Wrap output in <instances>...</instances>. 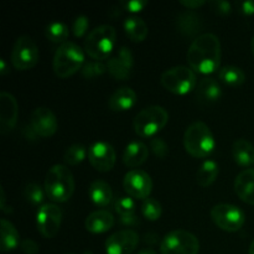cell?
Instances as JSON below:
<instances>
[{"mask_svg":"<svg viewBox=\"0 0 254 254\" xmlns=\"http://www.w3.org/2000/svg\"><path fill=\"white\" fill-rule=\"evenodd\" d=\"M139 243V235L133 230H121L106 241L107 254H131Z\"/></svg>","mask_w":254,"mask_h":254,"instance_id":"obj_16","label":"cell"},{"mask_svg":"<svg viewBox=\"0 0 254 254\" xmlns=\"http://www.w3.org/2000/svg\"><path fill=\"white\" fill-rule=\"evenodd\" d=\"M146 5H148L146 0H126V1L121 2V6H123L124 10H128L131 12L141 11Z\"/></svg>","mask_w":254,"mask_h":254,"instance_id":"obj_38","label":"cell"},{"mask_svg":"<svg viewBox=\"0 0 254 254\" xmlns=\"http://www.w3.org/2000/svg\"><path fill=\"white\" fill-rule=\"evenodd\" d=\"M19 117V104L9 92L0 93V133L7 134L15 128Z\"/></svg>","mask_w":254,"mask_h":254,"instance_id":"obj_17","label":"cell"},{"mask_svg":"<svg viewBox=\"0 0 254 254\" xmlns=\"http://www.w3.org/2000/svg\"><path fill=\"white\" fill-rule=\"evenodd\" d=\"M250 254H254V240L252 241V243H251L250 246Z\"/></svg>","mask_w":254,"mask_h":254,"instance_id":"obj_46","label":"cell"},{"mask_svg":"<svg viewBox=\"0 0 254 254\" xmlns=\"http://www.w3.org/2000/svg\"><path fill=\"white\" fill-rule=\"evenodd\" d=\"M62 222V211L55 203H45L40 206L36 215V225L39 232L45 238H52L57 235Z\"/></svg>","mask_w":254,"mask_h":254,"instance_id":"obj_11","label":"cell"},{"mask_svg":"<svg viewBox=\"0 0 254 254\" xmlns=\"http://www.w3.org/2000/svg\"><path fill=\"white\" fill-rule=\"evenodd\" d=\"M134 59L130 49L121 46L107 61V69L112 77L119 81H126L131 76Z\"/></svg>","mask_w":254,"mask_h":254,"instance_id":"obj_13","label":"cell"},{"mask_svg":"<svg viewBox=\"0 0 254 254\" xmlns=\"http://www.w3.org/2000/svg\"><path fill=\"white\" fill-rule=\"evenodd\" d=\"M39 49L34 40L30 36H20L15 41L11 50V64L12 66L20 71L30 69L39 61Z\"/></svg>","mask_w":254,"mask_h":254,"instance_id":"obj_10","label":"cell"},{"mask_svg":"<svg viewBox=\"0 0 254 254\" xmlns=\"http://www.w3.org/2000/svg\"><path fill=\"white\" fill-rule=\"evenodd\" d=\"M169 113L161 106H149L141 109L133 121L135 133L141 138L156 135L168 124Z\"/></svg>","mask_w":254,"mask_h":254,"instance_id":"obj_6","label":"cell"},{"mask_svg":"<svg viewBox=\"0 0 254 254\" xmlns=\"http://www.w3.org/2000/svg\"><path fill=\"white\" fill-rule=\"evenodd\" d=\"M68 254H74V253H68Z\"/></svg>","mask_w":254,"mask_h":254,"instance_id":"obj_48","label":"cell"},{"mask_svg":"<svg viewBox=\"0 0 254 254\" xmlns=\"http://www.w3.org/2000/svg\"><path fill=\"white\" fill-rule=\"evenodd\" d=\"M45 193L46 192H44L41 186H39L35 183H30L25 186L24 196L32 205H40V203H42V201L45 198Z\"/></svg>","mask_w":254,"mask_h":254,"instance_id":"obj_35","label":"cell"},{"mask_svg":"<svg viewBox=\"0 0 254 254\" xmlns=\"http://www.w3.org/2000/svg\"><path fill=\"white\" fill-rule=\"evenodd\" d=\"M68 27L66 24L61 21H52L50 22L46 26L45 30V35H46L47 39L52 42H56V44H64L66 42L67 37H68Z\"/></svg>","mask_w":254,"mask_h":254,"instance_id":"obj_31","label":"cell"},{"mask_svg":"<svg viewBox=\"0 0 254 254\" xmlns=\"http://www.w3.org/2000/svg\"><path fill=\"white\" fill-rule=\"evenodd\" d=\"M232 155L238 165H252L254 164V146L246 139H237L232 145Z\"/></svg>","mask_w":254,"mask_h":254,"instance_id":"obj_27","label":"cell"},{"mask_svg":"<svg viewBox=\"0 0 254 254\" xmlns=\"http://www.w3.org/2000/svg\"><path fill=\"white\" fill-rule=\"evenodd\" d=\"M149 149L143 141L133 140L126 146L123 153V163L128 168H138L146 161Z\"/></svg>","mask_w":254,"mask_h":254,"instance_id":"obj_22","label":"cell"},{"mask_svg":"<svg viewBox=\"0 0 254 254\" xmlns=\"http://www.w3.org/2000/svg\"><path fill=\"white\" fill-rule=\"evenodd\" d=\"M116 211L121 216L122 222L129 223V225L136 222L135 202L131 197H126V196L119 197L116 201Z\"/></svg>","mask_w":254,"mask_h":254,"instance_id":"obj_30","label":"cell"},{"mask_svg":"<svg viewBox=\"0 0 254 254\" xmlns=\"http://www.w3.org/2000/svg\"><path fill=\"white\" fill-rule=\"evenodd\" d=\"M117 31L112 25H101L92 30L84 40V51L94 61L108 60L113 55Z\"/></svg>","mask_w":254,"mask_h":254,"instance_id":"obj_4","label":"cell"},{"mask_svg":"<svg viewBox=\"0 0 254 254\" xmlns=\"http://www.w3.org/2000/svg\"><path fill=\"white\" fill-rule=\"evenodd\" d=\"M138 254H158L153 248H144V250L139 251Z\"/></svg>","mask_w":254,"mask_h":254,"instance_id":"obj_45","label":"cell"},{"mask_svg":"<svg viewBox=\"0 0 254 254\" xmlns=\"http://www.w3.org/2000/svg\"><path fill=\"white\" fill-rule=\"evenodd\" d=\"M211 6L220 15H228L232 11L231 4L228 1H225V0H216V1H212L211 2Z\"/></svg>","mask_w":254,"mask_h":254,"instance_id":"obj_39","label":"cell"},{"mask_svg":"<svg viewBox=\"0 0 254 254\" xmlns=\"http://www.w3.org/2000/svg\"><path fill=\"white\" fill-rule=\"evenodd\" d=\"M176 26H178L179 32L184 36L193 37L200 36V31L203 27L202 19L200 15L192 11L181 12L176 19Z\"/></svg>","mask_w":254,"mask_h":254,"instance_id":"obj_20","label":"cell"},{"mask_svg":"<svg viewBox=\"0 0 254 254\" xmlns=\"http://www.w3.org/2000/svg\"><path fill=\"white\" fill-rule=\"evenodd\" d=\"M161 205L158 200L153 197H148L141 203V213L149 221H156L161 216Z\"/></svg>","mask_w":254,"mask_h":254,"instance_id":"obj_33","label":"cell"},{"mask_svg":"<svg viewBox=\"0 0 254 254\" xmlns=\"http://www.w3.org/2000/svg\"><path fill=\"white\" fill-rule=\"evenodd\" d=\"M188 62L192 71L213 73L221 64V42L215 34L205 32L195 37L188 50Z\"/></svg>","mask_w":254,"mask_h":254,"instance_id":"obj_1","label":"cell"},{"mask_svg":"<svg viewBox=\"0 0 254 254\" xmlns=\"http://www.w3.org/2000/svg\"><path fill=\"white\" fill-rule=\"evenodd\" d=\"M88 195L94 205L104 207V206L111 203L112 198H113V191H112L109 184H107L106 181L94 180L89 185Z\"/></svg>","mask_w":254,"mask_h":254,"instance_id":"obj_25","label":"cell"},{"mask_svg":"<svg viewBox=\"0 0 254 254\" xmlns=\"http://www.w3.org/2000/svg\"><path fill=\"white\" fill-rule=\"evenodd\" d=\"M235 191L238 197L248 205H254V169H245L235 180Z\"/></svg>","mask_w":254,"mask_h":254,"instance_id":"obj_19","label":"cell"},{"mask_svg":"<svg viewBox=\"0 0 254 254\" xmlns=\"http://www.w3.org/2000/svg\"><path fill=\"white\" fill-rule=\"evenodd\" d=\"M124 31L131 41L141 42L148 36L149 29L146 22L141 17L133 15V16L127 17L124 21Z\"/></svg>","mask_w":254,"mask_h":254,"instance_id":"obj_26","label":"cell"},{"mask_svg":"<svg viewBox=\"0 0 254 254\" xmlns=\"http://www.w3.org/2000/svg\"><path fill=\"white\" fill-rule=\"evenodd\" d=\"M89 26V20L86 15H79L74 19L73 24H72V32L76 37L83 36L87 32Z\"/></svg>","mask_w":254,"mask_h":254,"instance_id":"obj_36","label":"cell"},{"mask_svg":"<svg viewBox=\"0 0 254 254\" xmlns=\"http://www.w3.org/2000/svg\"><path fill=\"white\" fill-rule=\"evenodd\" d=\"M106 71H108L107 64H104L102 61H89L84 62L83 67L81 69V73L84 78L92 79L102 76L103 73H106Z\"/></svg>","mask_w":254,"mask_h":254,"instance_id":"obj_34","label":"cell"},{"mask_svg":"<svg viewBox=\"0 0 254 254\" xmlns=\"http://www.w3.org/2000/svg\"><path fill=\"white\" fill-rule=\"evenodd\" d=\"M5 202H6V197H5L4 188H0V208H1L2 212L10 213V212H11V211L7 210V207H6V205H5Z\"/></svg>","mask_w":254,"mask_h":254,"instance_id":"obj_43","label":"cell"},{"mask_svg":"<svg viewBox=\"0 0 254 254\" xmlns=\"http://www.w3.org/2000/svg\"><path fill=\"white\" fill-rule=\"evenodd\" d=\"M74 191L73 174L67 166L54 165L45 176V192L55 202H66Z\"/></svg>","mask_w":254,"mask_h":254,"instance_id":"obj_2","label":"cell"},{"mask_svg":"<svg viewBox=\"0 0 254 254\" xmlns=\"http://www.w3.org/2000/svg\"><path fill=\"white\" fill-rule=\"evenodd\" d=\"M20 250L25 254H37L39 253V245L32 240H24L20 243Z\"/></svg>","mask_w":254,"mask_h":254,"instance_id":"obj_40","label":"cell"},{"mask_svg":"<svg viewBox=\"0 0 254 254\" xmlns=\"http://www.w3.org/2000/svg\"><path fill=\"white\" fill-rule=\"evenodd\" d=\"M198 251V238L186 230L171 231L160 243L161 254H197Z\"/></svg>","mask_w":254,"mask_h":254,"instance_id":"obj_8","label":"cell"},{"mask_svg":"<svg viewBox=\"0 0 254 254\" xmlns=\"http://www.w3.org/2000/svg\"><path fill=\"white\" fill-rule=\"evenodd\" d=\"M196 98L200 103L210 104L217 102L222 96V88L217 79L212 77H203L196 86Z\"/></svg>","mask_w":254,"mask_h":254,"instance_id":"obj_18","label":"cell"},{"mask_svg":"<svg viewBox=\"0 0 254 254\" xmlns=\"http://www.w3.org/2000/svg\"><path fill=\"white\" fill-rule=\"evenodd\" d=\"M150 148L153 149L154 154L159 158H165L169 153L168 145H166L165 141L161 138H154L150 141Z\"/></svg>","mask_w":254,"mask_h":254,"instance_id":"obj_37","label":"cell"},{"mask_svg":"<svg viewBox=\"0 0 254 254\" xmlns=\"http://www.w3.org/2000/svg\"><path fill=\"white\" fill-rule=\"evenodd\" d=\"M84 64L83 50L72 41H66L59 46L54 56V71L60 78H67L82 69Z\"/></svg>","mask_w":254,"mask_h":254,"instance_id":"obj_5","label":"cell"},{"mask_svg":"<svg viewBox=\"0 0 254 254\" xmlns=\"http://www.w3.org/2000/svg\"><path fill=\"white\" fill-rule=\"evenodd\" d=\"M86 156H88V151H87L86 146L82 145V144H73L66 150L64 155V160L68 165L76 166L81 164L86 159Z\"/></svg>","mask_w":254,"mask_h":254,"instance_id":"obj_32","label":"cell"},{"mask_svg":"<svg viewBox=\"0 0 254 254\" xmlns=\"http://www.w3.org/2000/svg\"><path fill=\"white\" fill-rule=\"evenodd\" d=\"M0 233H1V240H0V250L1 252H10L20 246V235L15 226L6 218H2L0 221Z\"/></svg>","mask_w":254,"mask_h":254,"instance_id":"obj_24","label":"cell"},{"mask_svg":"<svg viewBox=\"0 0 254 254\" xmlns=\"http://www.w3.org/2000/svg\"><path fill=\"white\" fill-rule=\"evenodd\" d=\"M160 82L169 92L183 96L196 88L197 77L190 67L174 66L163 72Z\"/></svg>","mask_w":254,"mask_h":254,"instance_id":"obj_7","label":"cell"},{"mask_svg":"<svg viewBox=\"0 0 254 254\" xmlns=\"http://www.w3.org/2000/svg\"><path fill=\"white\" fill-rule=\"evenodd\" d=\"M117 154L113 145L107 141H96L88 149V160L96 170L106 173L113 169Z\"/></svg>","mask_w":254,"mask_h":254,"instance_id":"obj_14","label":"cell"},{"mask_svg":"<svg viewBox=\"0 0 254 254\" xmlns=\"http://www.w3.org/2000/svg\"><path fill=\"white\" fill-rule=\"evenodd\" d=\"M237 7L240 12L243 15H253L254 14V0H246V1L237 2Z\"/></svg>","mask_w":254,"mask_h":254,"instance_id":"obj_41","label":"cell"},{"mask_svg":"<svg viewBox=\"0 0 254 254\" xmlns=\"http://www.w3.org/2000/svg\"><path fill=\"white\" fill-rule=\"evenodd\" d=\"M9 72H10V69H9V67H7L6 61H5L4 59H0V74L5 76V74H7Z\"/></svg>","mask_w":254,"mask_h":254,"instance_id":"obj_44","label":"cell"},{"mask_svg":"<svg viewBox=\"0 0 254 254\" xmlns=\"http://www.w3.org/2000/svg\"><path fill=\"white\" fill-rule=\"evenodd\" d=\"M251 49H252V52L254 55V36L252 37V40H251Z\"/></svg>","mask_w":254,"mask_h":254,"instance_id":"obj_47","label":"cell"},{"mask_svg":"<svg viewBox=\"0 0 254 254\" xmlns=\"http://www.w3.org/2000/svg\"><path fill=\"white\" fill-rule=\"evenodd\" d=\"M185 150L193 158H206L213 151L216 146L215 136L210 127L203 122H193L184 134Z\"/></svg>","mask_w":254,"mask_h":254,"instance_id":"obj_3","label":"cell"},{"mask_svg":"<svg viewBox=\"0 0 254 254\" xmlns=\"http://www.w3.org/2000/svg\"><path fill=\"white\" fill-rule=\"evenodd\" d=\"M218 78L227 86L238 87L245 83L246 74L240 67L225 66L218 71Z\"/></svg>","mask_w":254,"mask_h":254,"instance_id":"obj_29","label":"cell"},{"mask_svg":"<svg viewBox=\"0 0 254 254\" xmlns=\"http://www.w3.org/2000/svg\"><path fill=\"white\" fill-rule=\"evenodd\" d=\"M180 4L183 5V6L188 7V9L195 10V9H198V7H201L202 5H205L206 1L205 0H181Z\"/></svg>","mask_w":254,"mask_h":254,"instance_id":"obj_42","label":"cell"},{"mask_svg":"<svg viewBox=\"0 0 254 254\" xmlns=\"http://www.w3.org/2000/svg\"><path fill=\"white\" fill-rule=\"evenodd\" d=\"M86 228L91 233H104L114 226V216L107 210H97L86 218Z\"/></svg>","mask_w":254,"mask_h":254,"instance_id":"obj_23","label":"cell"},{"mask_svg":"<svg viewBox=\"0 0 254 254\" xmlns=\"http://www.w3.org/2000/svg\"><path fill=\"white\" fill-rule=\"evenodd\" d=\"M218 173H220V166L215 160H205L197 170V175H196L197 184L202 188H207L211 184L215 183Z\"/></svg>","mask_w":254,"mask_h":254,"instance_id":"obj_28","label":"cell"},{"mask_svg":"<svg viewBox=\"0 0 254 254\" xmlns=\"http://www.w3.org/2000/svg\"><path fill=\"white\" fill-rule=\"evenodd\" d=\"M31 129L42 138H49L54 135L59 129V122L54 112L46 107H37L30 116Z\"/></svg>","mask_w":254,"mask_h":254,"instance_id":"obj_15","label":"cell"},{"mask_svg":"<svg viewBox=\"0 0 254 254\" xmlns=\"http://www.w3.org/2000/svg\"><path fill=\"white\" fill-rule=\"evenodd\" d=\"M123 186L130 197L145 200L153 190V181L148 173L140 169H133L124 176Z\"/></svg>","mask_w":254,"mask_h":254,"instance_id":"obj_12","label":"cell"},{"mask_svg":"<svg viewBox=\"0 0 254 254\" xmlns=\"http://www.w3.org/2000/svg\"><path fill=\"white\" fill-rule=\"evenodd\" d=\"M136 103V93L130 87H121L113 92L108 101L109 109L113 112H126Z\"/></svg>","mask_w":254,"mask_h":254,"instance_id":"obj_21","label":"cell"},{"mask_svg":"<svg viewBox=\"0 0 254 254\" xmlns=\"http://www.w3.org/2000/svg\"><path fill=\"white\" fill-rule=\"evenodd\" d=\"M211 218L221 230L226 232H237L246 221L245 212L240 207L230 203H218L211 210Z\"/></svg>","mask_w":254,"mask_h":254,"instance_id":"obj_9","label":"cell"}]
</instances>
